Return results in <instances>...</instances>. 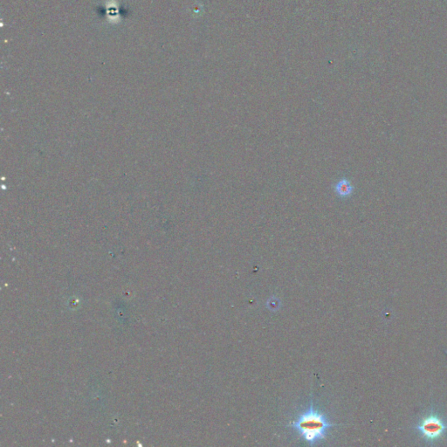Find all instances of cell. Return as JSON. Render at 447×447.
<instances>
[{"mask_svg": "<svg viewBox=\"0 0 447 447\" xmlns=\"http://www.w3.org/2000/svg\"><path fill=\"white\" fill-rule=\"evenodd\" d=\"M335 425L329 421L326 414L314 407L313 401H311L306 410L301 411L290 423V427L309 446H314L325 440L329 435V430Z\"/></svg>", "mask_w": 447, "mask_h": 447, "instance_id": "1", "label": "cell"}, {"mask_svg": "<svg viewBox=\"0 0 447 447\" xmlns=\"http://www.w3.org/2000/svg\"><path fill=\"white\" fill-rule=\"evenodd\" d=\"M417 429L426 441L433 442L440 440L447 432V424L439 415L431 414L422 419Z\"/></svg>", "mask_w": 447, "mask_h": 447, "instance_id": "2", "label": "cell"}, {"mask_svg": "<svg viewBox=\"0 0 447 447\" xmlns=\"http://www.w3.org/2000/svg\"><path fill=\"white\" fill-rule=\"evenodd\" d=\"M335 191L341 198H347L353 193L354 187L351 185L350 182L344 178L335 185Z\"/></svg>", "mask_w": 447, "mask_h": 447, "instance_id": "3", "label": "cell"}]
</instances>
